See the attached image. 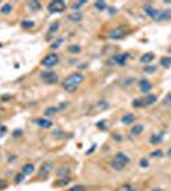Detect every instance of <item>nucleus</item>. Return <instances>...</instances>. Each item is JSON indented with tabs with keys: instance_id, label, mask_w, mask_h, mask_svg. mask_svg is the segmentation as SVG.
Listing matches in <instances>:
<instances>
[{
	"instance_id": "obj_6",
	"label": "nucleus",
	"mask_w": 171,
	"mask_h": 191,
	"mask_svg": "<svg viewBox=\"0 0 171 191\" xmlns=\"http://www.w3.org/2000/svg\"><path fill=\"white\" fill-rule=\"evenodd\" d=\"M49 12L50 13H60L65 9V3L61 0H54L49 4Z\"/></svg>"
},
{
	"instance_id": "obj_36",
	"label": "nucleus",
	"mask_w": 171,
	"mask_h": 191,
	"mask_svg": "<svg viewBox=\"0 0 171 191\" xmlns=\"http://www.w3.org/2000/svg\"><path fill=\"white\" fill-rule=\"evenodd\" d=\"M105 124H106V120H102L101 122H97V127H100V129H102V130H106L107 126H104Z\"/></svg>"
},
{
	"instance_id": "obj_4",
	"label": "nucleus",
	"mask_w": 171,
	"mask_h": 191,
	"mask_svg": "<svg viewBox=\"0 0 171 191\" xmlns=\"http://www.w3.org/2000/svg\"><path fill=\"white\" fill-rule=\"evenodd\" d=\"M41 62H42V65L46 66V68H53L59 62V56H58V54H55V52L49 54L42 59Z\"/></svg>"
},
{
	"instance_id": "obj_27",
	"label": "nucleus",
	"mask_w": 171,
	"mask_h": 191,
	"mask_svg": "<svg viewBox=\"0 0 171 191\" xmlns=\"http://www.w3.org/2000/svg\"><path fill=\"white\" fill-rule=\"evenodd\" d=\"M161 65L164 68H170L171 66V57L167 56V57H162L161 59Z\"/></svg>"
},
{
	"instance_id": "obj_26",
	"label": "nucleus",
	"mask_w": 171,
	"mask_h": 191,
	"mask_svg": "<svg viewBox=\"0 0 171 191\" xmlns=\"http://www.w3.org/2000/svg\"><path fill=\"white\" fill-rule=\"evenodd\" d=\"M95 8L97 10H105L106 8H107V4L105 1H96L95 3Z\"/></svg>"
},
{
	"instance_id": "obj_23",
	"label": "nucleus",
	"mask_w": 171,
	"mask_h": 191,
	"mask_svg": "<svg viewBox=\"0 0 171 191\" xmlns=\"http://www.w3.org/2000/svg\"><path fill=\"white\" fill-rule=\"evenodd\" d=\"M35 22H32V20H23L22 22V27L26 28V29H32L35 28Z\"/></svg>"
},
{
	"instance_id": "obj_40",
	"label": "nucleus",
	"mask_w": 171,
	"mask_h": 191,
	"mask_svg": "<svg viewBox=\"0 0 171 191\" xmlns=\"http://www.w3.org/2000/svg\"><path fill=\"white\" fill-rule=\"evenodd\" d=\"M7 182L5 181H4V180H0V190H4V189H5L7 187Z\"/></svg>"
},
{
	"instance_id": "obj_17",
	"label": "nucleus",
	"mask_w": 171,
	"mask_h": 191,
	"mask_svg": "<svg viewBox=\"0 0 171 191\" xmlns=\"http://www.w3.org/2000/svg\"><path fill=\"white\" fill-rule=\"evenodd\" d=\"M143 125H140V124H137L134 125L133 127H132V130H130V133L132 135H139V134H142L143 133Z\"/></svg>"
},
{
	"instance_id": "obj_18",
	"label": "nucleus",
	"mask_w": 171,
	"mask_h": 191,
	"mask_svg": "<svg viewBox=\"0 0 171 191\" xmlns=\"http://www.w3.org/2000/svg\"><path fill=\"white\" fill-rule=\"evenodd\" d=\"M153 59H155V55H153L152 52H147V54H144L143 56L140 57V62L146 64V62H149V61H152Z\"/></svg>"
},
{
	"instance_id": "obj_11",
	"label": "nucleus",
	"mask_w": 171,
	"mask_h": 191,
	"mask_svg": "<svg viewBox=\"0 0 171 191\" xmlns=\"http://www.w3.org/2000/svg\"><path fill=\"white\" fill-rule=\"evenodd\" d=\"M138 86H139L140 92H143V93H148L152 89V84H151V82H148L147 79H140Z\"/></svg>"
},
{
	"instance_id": "obj_34",
	"label": "nucleus",
	"mask_w": 171,
	"mask_h": 191,
	"mask_svg": "<svg viewBox=\"0 0 171 191\" xmlns=\"http://www.w3.org/2000/svg\"><path fill=\"white\" fill-rule=\"evenodd\" d=\"M83 190H84V187H83V186H80V185H77V186H74V187H72V189L66 190V191H83Z\"/></svg>"
},
{
	"instance_id": "obj_5",
	"label": "nucleus",
	"mask_w": 171,
	"mask_h": 191,
	"mask_svg": "<svg viewBox=\"0 0 171 191\" xmlns=\"http://www.w3.org/2000/svg\"><path fill=\"white\" fill-rule=\"evenodd\" d=\"M41 79L44 80L45 83H49V84H53V83H56L58 82V75L51 70H46V71H42L40 74Z\"/></svg>"
},
{
	"instance_id": "obj_24",
	"label": "nucleus",
	"mask_w": 171,
	"mask_h": 191,
	"mask_svg": "<svg viewBox=\"0 0 171 191\" xmlns=\"http://www.w3.org/2000/svg\"><path fill=\"white\" fill-rule=\"evenodd\" d=\"M28 7H29V9L31 10H38L41 5H40V1H38V0H35V1H29Z\"/></svg>"
},
{
	"instance_id": "obj_1",
	"label": "nucleus",
	"mask_w": 171,
	"mask_h": 191,
	"mask_svg": "<svg viewBox=\"0 0 171 191\" xmlns=\"http://www.w3.org/2000/svg\"><path fill=\"white\" fill-rule=\"evenodd\" d=\"M84 80V75L82 73H78V71H75V73H72L66 76L65 79H64L63 82V88L65 89L66 92H75L77 89L79 88V86L83 83Z\"/></svg>"
},
{
	"instance_id": "obj_46",
	"label": "nucleus",
	"mask_w": 171,
	"mask_h": 191,
	"mask_svg": "<svg viewBox=\"0 0 171 191\" xmlns=\"http://www.w3.org/2000/svg\"><path fill=\"white\" fill-rule=\"evenodd\" d=\"M167 157H169V158H171V148L167 150Z\"/></svg>"
},
{
	"instance_id": "obj_15",
	"label": "nucleus",
	"mask_w": 171,
	"mask_h": 191,
	"mask_svg": "<svg viewBox=\"0 0 171 191\" xmlns=\"http://www.w3.org/2000/svg\"><path fill=\"white\" fill-rule=\"evenodd\" d=\"M33 172H35V166H33L32 163H26L22 167V173H24L26 176L32 175Z\"/></svg>"
},
{
	"instance_id": "obj_29",
	"label": "nucleus",
	"mask_w": 171,
	"mask_h": 191,
	"mask_svg": "<svg viewBox=\"0 0 171 191\" xmlns=\"http://www.w3.org/2000/svg\"><path fill=\"white\" fill-rule=\"evenodd\" d=\"M164 105L166 107L171 108V93H167V94L165 96V99H164Z\"/></svg>"
},
{
	"instance_id": "obj_14",
	"label": "nucleus",
	"mask_w": 171,
	"mask_h": 191,
	"mask_svg": "<svg viewBox=\"0 0 171 191\" xmlns=\"http://www.w3.org/2000/svg\"><path fill=\"white\" fill-rule=\"evenodd\" d=\"M134 121H135V116L133 113H126V115H124V116L121 117V124H124V125L133 124Z\"/></svg>"
},
{
	"instance_id": "obj_16",
	"label": "nucleus",
	"mask_w": 171,
	"mask_h": 191,
	"mask_svg": "<svg viewBox=\"0 0 171 191\" xmlns=\"http://www.w3.org/2000/svg\"><path fill=\"white\" fill-rule=\"evenodd\" d=\"M162 137H164V133H159V134H153L151 135V138H149V143L151 144H160L162 142Z\"/></svg>"
},
{
	"instance_id": "obj_47",
	"label": "nucleus",
	"mask_w": 171,
	"mask_h": 191,
	"mask_svg": "<svg viewBox=\"0 0 171 191\" xmlns=\"http://www.w3.org/2000/svg\"><path fill=\"white\" fill-rule=\"evenodd\" d=\"M152 191H164V190H162V189H153Z\"/></svg>"
},
{
	"instance_id": "obj_12",
	"label": "nucleus",
	"mask_w": 171,
	"mask_h": 191,
	"mask_svg": "<svg viewBox=\"0 0 171 191\" xmlns=\"http://www.w3.org/2000/svg\"><path fill=\"white\" fill-rule=\"evenodd\" d=\"M143 10H144V13H146V14H147L148 17H151V18H153V19H156L157 14H159V12H157V10L155 9V8L151 7V5H144Z\"/></svg>"
},
{
	"instance_id": "obj_41",
	"label": "nucleus",
	"mask_w": 171,
	"mask_h": 191,
	"mask_svg": "<svg viewBox=\"0 0 171 191\" xmlns=\"http://www.w3.org/2000/svg\"><path fill=\"white\" fill-rule=\"evenodd\" d=\"M129 189H130V185H124L123 187H120V189H119V191H128Z\"/></svg>"
},
{
	"instance_id": "obj_19",
	"label": "nucleus",
	"mask_w": 171,
	"mask_h": 191,
	"mask_svg": "<svg viewBox=\"0 0 171 191\" xmlns=\"http://www.w3.org/2000/svg\"><path fill=\"white\" fill-rule=\"evenodd\" d=\"M69 173H70V168H69V167H60V168H59L58 171H56V175H58V176H64V177L68 176Z\"/></svg>"
},
{
	"instance_id": "obj_39",
	"label": "nucleus",
	"mask_w": 171,
	"mask_h": 191,
	"mask_svg": "<svg viewBox=\"0 0 171 191\" xmlns=\"http://www.w3.org/2000/svg\"><path fill=\"white\" fill-rule=\"evenodd\" d=\"M7 134V127L5 126H1L0 125V138L1 137H4V135Z\"/></svg>"
},
{
	"instance_id": "obj_35",
	"label": "nucleus",
	"mask_w": 171,
	"mask_h": 191,
	"mask_svg": "<svg viewBox=\"0 0 171 191\" xmlns=\"http://www.w3.org/2000/svg\"><path fill=\"white\" fill-rule=\"evenodd\" d=\"M162 155H164L162 150H156V152H152L151 153V157H159V158H161Z\"/></svg>"
},
{
	"instance_id": "obj_37",
	"label": "nucleus",
	"mask_w": 171,
	"mask_h": 191,
	"mask_svg": "<svg viewBox=\"0 0 171 191\" xmlns=\"http://www.w3.org/2000/svg\"><path fill=\"white\" fill-rule=\"evenodd\" d=\"M147 71V73H149V74H152V73H155L156 71V66H146V69H144Z\"/></svg>"
},
{
	"instance_id": "obj_2",
	"label": "nucleus",
	"mask_w": 171,
	"mask_h": 191,
	"mask_svg": "<svg viewBox=\"0 0 171 191\" xmlns=\"http://www.w3.org/2000/svg\"><path fill=\"white\" fill-rule=\"evenodd\" d=\"M128 162H129V157L121 152H119V153H116V155L114 157L113 162H111V167H113L115 171H121L128 164Z\"/></svg>"
},
{
	"instance_id": "obj_44",
	"label": "nucleus",
	"mask_w": 171,
	"mask_h": 191,
	"mask_svg": "<svg viewBox=\"0 0 171 191\" xmlns=\"http://www.w3.org/2000/svg\"><path fill=\"white\" fill-rule=\"evenodd\" d=\"M20 134H22V131H20V130H18V131H17V133H14V134H13V137H14V138H17V137H19Z\"/></svg>"
},
{
	"instance_id": "obj_45",
	"label": "nucleus",
	"mask_w": 171,
	"mask_h": 191,
	"mask_svg": "<svg viewBox=\"0 0 171 191\" xmlns=\"http://www.w3.org/2000/svg\"><path fill=\"white\" fill-rule=\"evenodd\" d=\"M13 159H15V155H10L9 157V162H13Z\"/></svg>"
},
{
	"instance_id": "obj_7",
	"label": "nucleus",
	"mask_w": 171,
	"mask_h": 191,
	"mask_svg": "<svg viewBox=\"0 0 171 191\" xmlns=\"http://www.w3.org/2000/svg\"><path fill=\"white\" fill-rule=\"evenodd\" d=\"M125 28L124 27H116V28H113L109 33V38H111V40H120V38H123L124 36H125Z\"/></svg>"
},
{
	"instance_id": "obj_43",
	"label": "nucleus",
	"mask_w": 171,
	"mask_h": 191,
	"mask_svg": "<svg viewBox=\"0 0 171 191\" xmlns=\"http://www.w3.org/2000/svg\"><path fill=\"white\" fill-rule=\"evenodd\" d=\"M95 148H96V144H93V145H92V147H91V148H89V149H88L87 154H91V153H92L93 150H95Z\"/></svg>"
},
{
	"instance_id": "obj_13",
	"label": "nucleus",
	"mask_w": 171,
	"mask_h": 191,
	"mask_svg": "<svg viewBox=\"0 0 171 191\" xmlns=\"http://www.w3.org/2000/svg\"><path fill=\"white\" fill-rule=\"evenodd\" d=\"M170 18H171V10L166 9V10L159 12V14H157V17H156V20H167Z\"/></svg>"
},
{
	"instance_id": "obj_22",
	"label": "nucleus",
	"mask_w": 171,
	"mask_h": 191,
	"mask_svg": "<svg viewBox=\"0 0 171 191\" xmlns=\"http://www.w3.org/2000/svg\"><path fill=\"white\" fill-rule=\"evenodd\" d=\"M69 182H70V178H69V177H64V178H61V180L59 181V182H56V184H55V186H56V187H63V186L68 185Z\"/></svg>"
},
{
	"instance_id": "obj_8",
	"label": "nucleus",
	"mask_w": 171,
	"mask_h": 191,
	"mask_svg": "<svg viewBox=\"0 0 171 191\" xmlns=\"http://www.w3.org/2000/svg\"><path fill=\"white\" fill-rule=\"evenodd\" d=\"M53 171V164L49 163V162H46L41 166V168H40V171H38V177L40 178H45V177H48L49 176V173Z\"/></svg>"
},
{
	"instance_id": "obj_32",
	"label": "nucleus",
	"mask_w": 171,
	"mask_h": 191,
	"mask_svg": "<svg viewBox=\"0 0 171 191\" xmlns=\"http://www.w3.org/2000/svg\"><path fill=\"white\" fill-rule=\"evenodd\" d=\"M80 51V46L79 45H72L69 46V52H79Z\"/></svg>"
},
{
	"instance_id": "obj_42",
	"label": "nucleus",
	"mask_w": 171,
	"mask_h": 191,
	"mask_svg": "<svg viewBox=\"0 0 171 191\" xmlns=\"http://www.w3.org/2000/svg\"><path fill=\"white\" fill-rule=\"evenodd\" d=\"M9 98H10V94H5V96L1 97V101H3V102H4V101H9Z\"/></svg>"
},
{
	"instance_id": "obj_30",
	"label": "nucleus",
	"mask_w": 171,
	"mask_h": 191,
	"mask_svg": "<svg viewBox=\"0 0 171 191\" xmlns=\"http://www.w3.org/2000/svg\"><path fill=\"white\" fill-rule=\"evenodd\" d=\"M63 41H64V37H59L58 40L55 41V42H54L53 45H51V49H54V50H55V49H58L59 46H60V45L63 44Z\"/></svg>"
},
{
	"instance_id": "obj_21",
	"label": "nucleus",
	"mask_w": 171,
	"mask_h": 191,
	"mask_svg": "<svg viewBox=\"0 0 171 191\" xmlns=\"http://www.w3.org/2000/svg\"><path fill=\"white\" fill-rule=\"evenodd\" d=\"M58 111H59L58 107H49V108H46L44 111V115L45 116H53V115H55Z\"/></svg>"
},
{
	"instance_id": "obj_38",
	"label": "nucleus",
	"mask_w": 171,
	"mask_h": 191,
	"mask_svg": "<svg viewBox=\"0 0 171 191\" xmlns=\"http://www.w3.org/2000/svg\"><path fill=\"white\" fill-rule=\"evenodd\" d=\"M139 164H140V167L146 168V167H148V160L143 158V159H140V162H139Z\"/></svg>"
},
{
	"instance_id": "obj_9",
	"label": "nucleus",
	"mask_w": 171,
	"mask_h": 191,
	"mask_svg": "<svg viewBox=\"0 0 171 191\" xmlns=\"http://www.w3.org/2000/svg\"><path fill=\"white\" fill-rule=\"evenodd\" d=\"M33 122H36V124L41 127V129H50L51 126H53V122L48 118H42V117H37L33 120Z\"/></svg>"
},
{
	"instance_id": "obj_3",
	"label": "nucleus",
	"mask_w": 171,
	"mask_h": 191,
	"mask_svg": "<svg viewBox=\"0 0 171 191\" xmlns=\"http://www.w3.org/2000/svg\"><path fill=\"white\" fill-rule=\"evenodd\" d=\"M157 101V97L153 96V94H148L146 97H143V98H137L132 102V105H133V107H137V108H140V107H147V106H151L153 105L155 102Z\"/></svg>"
},
{
	"instance_id": "obj_20",
	"label": "nucleus",
	"mask_w": 171,
	"mask_h": 191,
	"mask_svg": "<svg viewBox=\"0 0 171 191\" xmlns=\"http://www.w3.org/2000/svg\"><path fill=\"white\" fill-rule=\"evenodd\" d=\"M13 10V5H12V4H9V3H8V4H4V5L1 7V9H0V12H1L3 13V14H9V13Z\"/></svg>"
},
{
	"instance_id": "obj_33",
	"label": "nucleus",
	"mask_w": 171,
	"mask_h": 191,
	"mask_svg": "<svg viewBox=\"0 0 171 191\" xmlns=\"http://www.w3.org/2000/svg\"><path fill=\"white\" fill-rule=\"evenodd\" d=\"M84 4H87V1H77V3H74V4H73V9H74V10H78V9H79V7L84 5Z\"/></svg>"
},
{
	"instance_id": "obj_28",
	"label": "nucleus",
	"mask_w": 171,
	"mask_h": 191,
	"mask_svg": "<svg viewBox=\"0 0 171 191\" xmlns=\"http://www.w3.org/2000/svg\"><path fill=\"white\" fill-rule=\"evenodd\" d=\"M69 19L73 20V22H78V20L82 19V14L80 13H73V14L69 15Z\"/></svg>"
},
{
	"instance_id": "obj_10",
	"label": "nucleus",
	"mask_w": 171,
	"mask_h": 191,
	"mask_svg": "<svg viewBox=\"0 0 171 191\" xmlns=\"http://www.w3.org/2000/svg\"><path fill=\"white\" fill-rule=\"evenodd\" d=\"M128 60H129V54L128 52L119 54V55H116V56L114 57V62L118 64V65H124V64H126Z\"/></svg>"
},
{
	"instance_id": "obj_31",
	"label": "nucleus",
	"mask_w": 171,
	"mask_h": 191,
	"mask_svg": "<svg viewBox=\"0 0 171 191\" xmlns=\"http://www.w3.org/2000/svg\"><path fill=\"white\" fill-rule=\"evenodd\" d=\"M58 29H59V22H55L51 24V27L49 29V33H55V32H58Z\"/></svg>"
},
{
	"instance_id": "obj_48",
	"label": "nucleus",
	"mask_w": 171,
	"mask_h": 191,
	"mask_svg": "<svg viewBox=\"0 0 171 191\" xmlns=\"http://www.w3.org/2000/svg\"><path fill=\"white\" fill-rule=\"evenodd\" d=\"M128 191H138V190H135V189H132V187H130V189L128 190Z\"/></svg>"
},
{
	"instance_id": "obj_25",
	"label": "nucleus",
	"mask_w": 171,
	"mask_h": 191,
	"mask_svg": "<svg viewBox=\"0 0 171 191\" xmlns=\"http://www.w3.org/2000/svg\"><path fill=\"white\" fill-rule=\"evenodd\" d=\"M24 180H26V175H24V173H22V172L17 173V175L14 176V182H15V184H20V182H23Z\"/></svg>"
}]
</instances>
